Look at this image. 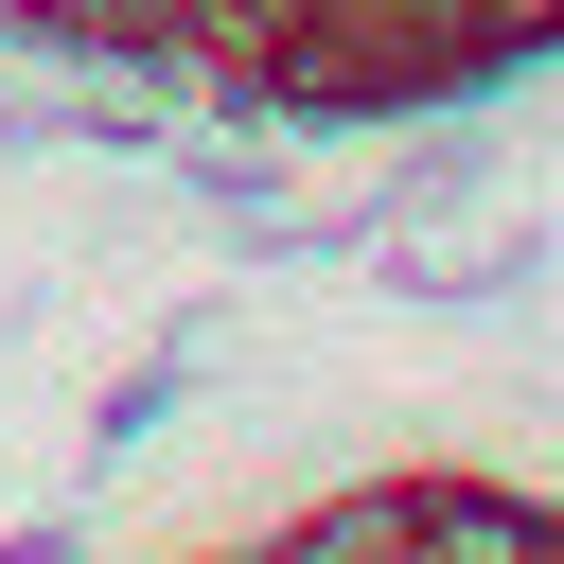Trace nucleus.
Listing matches in <instances>:
<instances>
[{
    "mask_svg": "<svg viewBox=\"0 0 564 564\" xmlns=\"http://www.w3.org/2000/svg\"><path fill=\"white\" fill-rule=\"evenodd\" d=\"M476 18H494V53H511V70H546V53H564V0H476Z\"/></svg>",
    "mask_w": 564,
    "mask_h": 564,
    "instance_id": "obj_6",
    "label": "nucleus"
},
{
    "mask_svg": "<svg viewBox=\"0 0 564 564\" xmlns=\"http://www.w3.org/2000/svg\"><path fill=\"white\" fill-rule=\"evenodd\" d=\"M176 388H194V335H176V352H159V370H123V388H106V405H88V476H123V458H141V441H159V423H176Z\"/></svg>",
    "mask_w": 564,
    "mask_h": 564,
    "instance_id": "obj_5",
    "label": "nucleus"
},
{
    "mask_svg": "<svg viewBox=\"0 0 564 564\" xmlns=\"http://www.w3.org/2000/svg\"><path fill=\"white\" fill-rule=\"evenodd\" d=\"M405 564H564V494H511V476H423Z\"/></svg>",
    "mask_w": 564,
    "mask_h": 564,
    "instance_id": "obj_2",
    "label": "nucleus"
},
{
    "mask_svg": "<svg viewBox=\"0 0 564 564\" xmlns=\"http://www.w3.org/2000/svg\"><path fill=\"white\" fill-rule=\"evenodd\" d=\"M0 564H88V529H70V511H35V529H0Z\"/></svg>",
    "mask_w": 564,
    "mask_h": 564,
    "instance_id": "obj_7",
    "label": "nucleus"
},
{
    "mask_svg": "<svg viewBox=\"0 0 564 564\" xmlns=\"http://www.w3.org/2000/svg\"><path fill=\"white\" fill-rule=\"evenodd\" d=\"M511 53L476 0H300L282 53L247 70V123H300V141H352V123H405V106H476Z\"/></svg>",
    "mask_w": 564,
    "mask_h": 564,
    "instance_id": "obj_1",
    "label": "nucleus"
},
{
    "mask_svg": "<svg viewBox=\"0 0 564 564\" xmlns=\"http://www.w3.org/2000/svg\"><path fill=\"white\" fill-rule=\"evenodd\" d=\"M229 564H282V546H229Z\"/></svg>",
    "mask_w": 564,
    "mask_h": 564,
    "instance_id": "obj_8",
    "label": "nucleus"
},
{
    "mask_svg": "<svg viewBox=\"0 0 564 564\" xmlns=\"http://www.w3.org/2000/svg\"><path fill=\"white\" fill-rule=\"evenodd\" d=\"M423 317H476V300H529L546 282V229H476V247H441V264H388Z\"/></svg>",
    "mask_w": 564,
    "mask_h": 564,
    "instance_id": "obj_4",
    "label": "nucleus"
},
{
    "mask_svg": "<svg viewBox=\"0 0 564 564\" xmlns=\"http://www.w3.org/2000/svg\"><path fill=\"white\" fill-rule=\"evenodd\" d=\"M405 529H423V476H335V494L282 511L264 546H282V564H405Z\"/></svg>",
    "mask_w": 564,
    "mask_h": 564,
    "instance_id": "obj_3",
    "label": "nucleus"
}]
</instances>
